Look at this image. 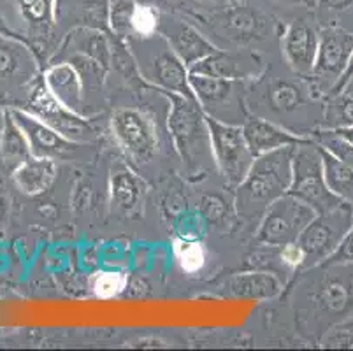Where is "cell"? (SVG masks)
<instances>
[{"label": "cell", "mask_w": 353, "mask_h": 351, "mask_svg": "<svg viewBox=\"0 0 353 351\" xmlns=\"http://www.w3.org/2000/svg\"><path fill=\"white\" fill-rule=\"evenodd\" d=\"M319 97L310 79L295 74L288 66L285 74L265 67L264 72L246 85L250 114L262 116L303 137H307V132L314 134L307 121L322 123V118H316V112L323 114V108L316 104Z\"/></svg>", "instance_id": "cell-1"}, {"label": "cell", "mask_w": 353, "mask_h": 351, "mask_svg": "<svg viewBox=\"0 0 353 351\" xmlns=\"http://www.w3.org/2000/svg\"><path fill=\"white\" fill-rule=\"evenodd\" d=\"M160 93L169 102L167 128L171 132L172 146L181 159L185 172L188 176H202L210 169H216L206 112L195 97L172 92Z\"/></svg>", "instance_id": "cell-2"}, {"label": "cell", "mask_w": 353, "mask_h": 351, "mask_svg": "<svg viewBox=\"0 0 353 351\" xmlns=\"http://www.w3.org/2000/svg\"><path fill=\"white\" fill-rule=\"evenodd\" d=\"M295 146L256 157L246 178L236 188V211L246 223L259 225L265 209L288 193Z\"/></svg>", "instance_id": "cell-3"}, {"label": "cell", "mask_w": 353, "mask_h": 351, "mask_svg": "<svg viewBox=\"0 0 353 351\" xmlns=\"http://www.w3.org/2000/svg\"><path fill=\"white\" fill-rule=\"evenodd\" d=\"M125 44L132 54L139 76L153 88L194 97L188 81V67L159 32L150 37L130 35Z\"/></svg>", "instance_id": "cell-4"}, {"label": "cell", "mask_w": 353, "mask_h": 351, "mask_svg": "<svg viewBox=\"0 0 353 351\" xmlns=\"http://www.w3.org/2000/svg\"><path fill=\"white\" fill-rule=\"evenodd\" d=\"M288 195L313 208L316 214L332 211L345 204L327 185L320 146L313 139H307L295 146Z\"/></svg>", "instance_id": "cell-5"}, {"label": "cell", "mask_w": 353, "mask_h": 351, "mask_svg": "<svg viewBox=\"0 0 353 351\" xmlns=\"http://www.w3.org/2000/svg\"><path fill=\"white\" fill-rule=\"evenodd\" d=\"M118 146L134 166H148L160 153L159 125L153 116L136 106H118L109 118Z\"/></svg>", "instance_id": "cell-6"}, {"label": "cell", "mask_w": 353, "mask_h": 351, "mask_svg": "<svg viewBox=\"0 0 353 351\" xmlns=\"http://www.w3.org/2000/svg\"><path fill=\"white\" fill-rule=\"evenodd\" d=\"M192 93L208 116L232 125H243L248 120L246 85L248 81L223 79L188 72Z\"/></svg>", "instance_id": "cell-7"}, {"label": "cell", "mask_w": 353, "mask_h": 351, "mask_svg": "<svg viewBox=\"0 0 353 351\" xmlns=\"http://www.w3.org/2000/svg\"><path fill=\"white\" fill-rule=\"evenodd\" d=\"M353 57V32L341 27H322L319 30V51L314 58L310 83L320 97L338 92L348 72Z\"/></svg>", "instance_id": "cell-8"}, {"label": "cell", "mask_w": 353, "mask_h": 351, "mask_svg": "<svg viewBox=\"0 0 353 351\" xmlns=\"http://www.w3.org/2000/svg\"><path fill=\"white\" fill-rule=\"evenodd\" d=\"M316 217L313 208L285 193L272 202L260 218L255 230L256 243L269 248H281L297 243L304 228Z\"/></svg>", "instance_id": "cell-9"}, {"label": "cell", "mask_w": 353, "mask_h": 351, "mask_svg": "<svg viewBox=\"0 0 353 351\" xmlns=\"http://www.w3.org/2000/svg\"><path fill=\"white\" fill-rule=\"evenodd\" d=\"M216 170L229 188L236 190L246 178L255 157L246 144L243 125L225 123L206 114Z\"/></svg>", "instance_id": "cell-10"}, {"label": "cell", "mask_w": 353, "mask_h": 351, "mask_svg": "<svg viewBox=\"0 0 353 351\" xmlns=\"http://www.w3.org/2000/svg\"><path fill=\"white\" fill-rule=\"evenodd\" d=\"M352 221V211L346 204L316 214L297 239V246L303 250L304 255L301 269H313L325 262L339 246L343 237L348 234Z\"/></svg>", "instance_id": "cell-11"}, {"label": "cell", "mask_w": 353, "mask_h": 351, "mask_svg": "<svg viewBox=\"0 0 353 351\" xmlns=\"http://www.w3.org/2000/svg\"><path fill=\"white\" fill-rule=\"evenodd\" d=\"M27 111L74 143L90 144L99 137V130L92 118L63 106L46 88L44 81L32 90L27 101Z\"/></svg>", "instance_id": "cell-12"}, {"label": "cell", "mask_w": 353, "mask_h": 351, "mask_svg": "<svg viewBox=\"0 0 353 351\" xmlns=\"http://www.w3.org/2000/svg\"><path fill=\"white\" fill-rule=\"evenodd\" d=\"M9 112L12 114L16 123L20 125L23 134L27 135L32 157L51 159L54 162H59V160L72 162V160H81L85 157L86 144L67 139L50 125L41 121L37 116L28 112L27 109H11Z\"/></svg>", "instance_id": "cell-13"}, {"label": "cell", "mask_w": 353, "mask_h": 351, "mask_svg": "<svg viewBox=\"0 0 353 351\" xmlns=\"http://www.w3.org/2000/svg\"><path fill=\"white\" fill-rule=\"evenodd\" d=\"M265 62L256 50H221L218 48L201 62L192 66L188 72L204 76L252 81L264 72Z\"/></svg>", "instance_id": "cell-14"}, {"label": "cell", "mask_w": 353, "mask_h": 351, "mask_svg": "<svg viewBox=\"0 0 353 351\" xmlns=\"http://www.w3.org/2000/svg\"><path fill=\"white\" fill-rule=\"evenodd\" d=\"M159 34L165 39L188 69L218 50L216 44L208 35L202 34L195 25L174 16L160 14Z\"/></svg>", "instance_id": "cell-15"}, {"label": "cell", "mask_w": 353, "mask_h": 351, "mask_svg": "<svg viewBox=\"0 0 353 351\" xmlns=\"http://www.w3.org/2000/svg\"><path fill=\"white\" fill-rule=\"evenodd\" d=\"M319 51V30L307 19H294L281 35V53L285 63L299 76L310 79Z\"/></svg>", "instance_id": "cell-16"}, {"label": "cell", "mask_w": 353, "mask_h": 351, "mask_svg": "<svg viewBox=\"0 0 353 351\" xmlns=\"http://www.w3.org/2000/svg\"><path fill=\"white\" fill-rule=\"evenodd\" d=\"M214 32L218 37L227 39L229 43L239 46V50H246L245 46L265 37L268 18L250 6H241L218 16Z\"/></svg>", "instance_id": "cell-17"}, {"label": "cell", "mask_w": 353, "mask_h": 351, "mask_svg": "<svg viewBox=\"0 0 353 351\" xmlns=\"http://www.w3.org/2000/svg\"><path fill=\"white\" fill-rule=\"evenodd\" d=\"M146 185L130 167H114L109 174V204L117 217L136 218L143 211Z\"/></svg>", "instance_id": "cell-18"}, {"label": "cell", "mask_w": 353, "mask_h": 351, "mask_svg": "<svg viewBox=\"0 0 353 351\" xmlns=\"http://www.w3.org/2000/svg\"><path fill=\"white\" fill-rule=\"evenodd\" d=\"M243 134H245L246 144L255 159L265 153H271V151L281 150V148L297 146V144L311 139V137L294 134L288 128L255 114H250L248 120L243 123Z\"/></svg>", "instance_id": "cell-19"}, {"label": "cell", "mask_w": 353, "mask_h": 351, "mask_svg": "<svg viewBox=\"0 0 353 351\" xmlns=\"http://www.w3.org/2000/svg\"><path fill=\"white\" fill-rule=\"evenodd\" d=\"M46 88L53 93L63 106L83 116H90L86 106L85 88H83L81 76L69 62H54L48 67L43 77Z\"/></svg>", "instance_id": "cell-20"}, {"label": "cell", "mask_w": 353, "mask_h": 351, "mask_svg": "<svg viewBox=\"0 0 353 351\" xmlns=\"http://www.w3.org/2000/svg\"><path fill=\"white\" fill-rule=\"evenodd\" d=\"M117 44L109 39L105 32L99 28H74L67 37L60 53H81L101 63L104 69L111 70Z\"/></svg>", "instance_id": "cell-21"}, {"label": "cell", "mask_w": 353, "mask_h": 351, "mask_svg": "<svg viewBox=\"0 0 353 351\" xmlns=\"http://www.w3.org/2000/svg\"><path fill=\"white\" fill-rule=\"evenodd\" d=\"M57 162L51 159H41V157H28L25 162L14 167L12 178H14L16 186L27 195H41L57 179Z\"/></svg>", "instance_id": "cell-22"}, {"label": "cell", "mask_w": 353, "mask_h": 351, "mask_svg": "<svg viewBox=\"0 0 353 351\" xmlns=\"http://www.w3.org/2000/svg\"><path fill=\"white\" fill-rule=\"evenodd\" d=\"M281 288V279L272 272H243L227 281V292L230 295L256 301L274 299L276 295H280Z\"/></svg>", "instance_id": "cell-23"}, {"label": "cell", "mask_w": 353, "mask_h": 351, "mask_svg": "<svg viewBox=\"0 0 353 351\" xmlns=\"http://www.w3.org/2000/svg\"><path fill=\"white\" fill-rule=\"evenodd\" d=\"M16 8L34 41L43 43L53 35V0H16Z\"/></svg>", "instance_id": "cell-24"}, {"label": "cell", "mask_w": 353, "mask_h": 351, "mask_svg": "<svg viewBox=\"0 0 353 351\" xmlns=\"http://www.w3.org/2000/svg\"><path fill=\"white\" fill-rule=\"evenodd\" d=\"M35 74V62L27 48L16 43H0V81L23 83Z\"/></svg>", "instance_id": "cell-25"}, {"label": "cell", "mask_w": 353, "mask_h": 351, "mask_svg": "<svg viewBox=\"0 0 353 351\" xmlns=\"http://www.w3.org/2000/svg\"><path fill=\"white\" fill-rule=\"evenodd\" d=\"M0 154L8 166L18 167L21 162L32 157L30 146H28L27 135L16 123L11 112L6 114L4 125H2V135H0Z\"/></svg>", "instance_id": "cell-26"}, {"label": "cell", "mask_w": 353, "mask_h": 351, "mask_svg": "<svg viewBox=\"0 0 353 351\" xmlns=\"http://www.w3.org/2000/svg\"><path fill=\"white\" fill-rule=\"evenodd\" d=\"M320 146V144H319ZM323 169H325V181L332 193H336L343 202L353 204V169L336 159L332 153L320 146Z\"/></svg>", "instance_id": "cell-27"}, {"label": "cell", "mask_w": 353, "mask_h": 351, "mask_svg": "<svg viewBox=\"0 0 353 351\" xmlns=\"http://www.w3.org/2000/svg\"><path fill=\"white\" fill-rule=\"evenodd\" d=\"M316 19L322 27L353 32V0H316Z\"/></svg>", "instance_id": "cell-28"}, {"label": "cell", "mask_w": 353, "mask_h": 351, "mask_svg": "<svg viewBox=\"0 0 353 351\" xmlns=\"http://www.w3.org/2000/svg\"><path fill=\"white\" fill-rule=\"evenodd\" d=\"M322 127L325 130H336L343 127H353V97L346 93H334L323 106Z\"/></svg>", "instance_id": "cell-29"}, {"label": "cell", "mask_w": 353, "mask_h": 351, "mask_svg": "<svg viewBox=\"0 0 353 351\" xmlns=\"http://www.w3.org/2000/svg\"><path fill=\"white\" fill-rule=\"evenodd\" d=\"M172 250H174V257L181 269L188 274L199 272L206 263V251L199 241L188 239V237L176 239Z\"/></svg>", "instance_id": "cell-30"}, {"label": "cell", "mask_w": 353, "mask_h": 351, "mask_svg": "<svg viewBox=\"0 0 353 351\" xmlns=\"http://www.w3.org/2000/svg\"><path fill=\"white\" fill-rule=\"evenodd\" d=\"M159 9H155L153 6H134L132 19H130V35H136V37H150V35L159 32Z\"/></svg>", "instance_id": "cell-31"}, {"label": "cell", "mask_w": 353, "mask_h": 351, "mask_svg": "<svg viewBox=\"0 0 353 351\" xmlns=\"http://www.w3.org/2000/svg\"><path fill=\"white\" fill-rule=\"evenodd\" d=\"M134 6L136 4L128 2V0H117L111 6L109 21H111V28L118 39H127L130 35V19H132Z\"/></svg>", "instance_id": "cell-32"}, {"label": "cell", "mask_w": 353, "mask_h": 351, "mask_svg": "<svg viewBox=\"0 0 353 351\" xmlns=\"http://www.w3.org/2000/svg\"><path fill=\"white\" fill-rule=\"evenodd\" d=\"M125 274L109 270V272H99L94 279V292L101 299H111L118 295L125 288Z\"/></svg>", "instance_id": "cell-33"}, {"label": "cell", "mask_w": 353, "mask_h": 351, "mask_svg": "<svg viewBox=\"0 0 353 351\" xmlns=\"http://www.w3.org/2000/svg\"><path fill=\"white\" fill-rule=\"evenodd\" d=\"M353 260V228H350L348 234L343 237V241L339 243V246L336 248L332 255L322 262L320 265L327 267V265H339V263L345 262H352Z\"/></svg>", "instance_id": "cell-34"}, {"label": "cell", "mask_w": 353, "mask_h": 351, "mask_svg": "<svg viewBox=\"0 0 353 351\" xmlns=\"http://www.w3.org/2000/svg\"><path fill=\"white\" fill-rule=\"evenodd\" d=\"M202 212L210 223L216 225L225 220V202L221 201L216 195H208L202 199Z\"/></svg>", "instance_id": "cell-35"}, {"label": "cell", "mask_w": 353, "mask_h": 351, "mask_svg": "<svg viewBox=\"0 0 353 351\" xmlns=\"http://www.w3.org/2000/svg\"><path fill=\"white\" fill-rule=\"evenodd\" d=\"M323 346L353 348V332H350V330H336V332H332L325 341H323Z\"/></svg>", "instance_id": "cell-36"}, {"label": "cell", "mask_w": 353, "mask_h": 351, "mask_svg": "<svg viewBox=\"0 0 353 351\" xmlns=\"http://www.w3.org/2000/svg\"><path fill=\"white\" fill-rule=\"evenodd\" d=\"M332 134H336L338 137L345 139L346 143L353 144V127H343V128H336V130H330Z\"/></svg>", "instance_id": "cell-37"}, {"label": "cell", "mask_w": 353, "mask_h": 351, "mask_svg": "<svg viewBox=\"0 0 353 351\" xmlns=\"http://www.w3.org/2000/svg\"><path fill=\"white\" fill-rule=\"evenodd\" d=\"M339 88H343V93H346V95L353 97V74L350 77H346L345 81H343V85L339 86ZM334 95V93H332Z\"/></svg>", "instance_id": "cell-38"}, {"label": "cell", "mask_w": 353, "mask_h": 351, "mask_svg": "<svg viewBox=\"0 0 353 351\" xmlns=\"http://www.w3.org/2000/svg\"><path fill=\"white\" fill-rule=\"evenodd\" d=\"M202 4H213L216 8H221V6H227L229 4V0H199Z\"/></svg>", "instance_id": "cell-39"}, {"label": "cell", "mask_w": 353, "mask_h": 351, "mask_svg": "<svg viewBox=\"0 0 353 351\" xmlns=\"http://www.w3.org/2000/svg\"><path fill=\"white\" fill-rule=\"evenodd\" d=\"M276 4H283V6H295V4H303V0H272Z\"/></svg>", "instance_id": "cell-40"}, {"label": "cell", "mask_w": 353, "mask_h": 351, "mask_svg": "<svg viewBox=\"0 0 353 351\" xmlns=\"http://www.w3.org/2000/svg\"><path fill=\"white\" fill-rule=\"evenodd\" d=\"M303 4L306 6V8L314 9V6H316V0H303Z\"/></svg>", "instance_id": "cell-41"}, {"label": "cell", "mask_w": 353, "mask_h": 351, "mask_svg": "<svg viewBox=\"0 0 353 351\" xmlns=\"http://www.w3.org/2000/svg\"><path fill=\"white\" fill-rule=\"evenodd\" d=\"M352 74H353V57H352V62H350V67H348V72H346L345 79H346V77H350V76H352ZM345 79H343V81H345ZM341 85H343V83H341ZM341 85H339V86H341ZM338 90H339V88H338Z\"/></svg>", "instance_id": "cell-42"}, {"label": "cell", "mask_w": 353, "mask_h": 351, "mask_svg": "<svg viewBox=\"0 0 353 351\" xmlns=\"http://www.w3.org/2000/svg\"><path fill=\"white\" fill-rule=\"evenodd\" d=\"M4 220V202L0 201V221Z\"/></svg>", "instance_id": "cell-43"}]
</instances>
